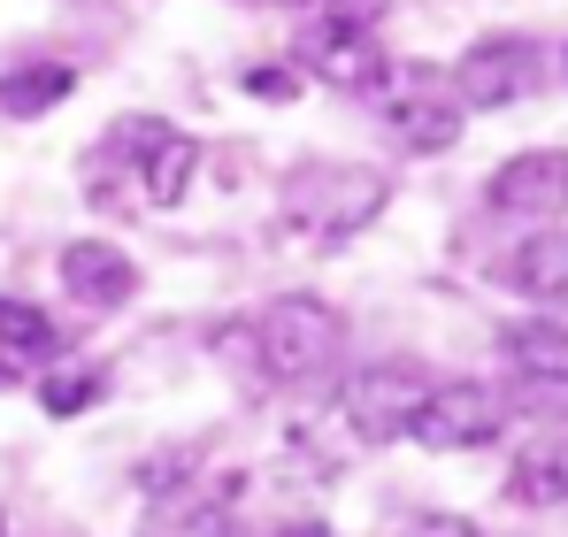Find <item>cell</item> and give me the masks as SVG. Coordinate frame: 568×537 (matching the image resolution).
I'll use <instances>...</instances> for the list:
<instances>
[{
	"mask_svg": "<svg viewBox=\"0 0 568 537\" xmlns=\"http://www.w3.org/2000/svg\"><path fill=\"white\" fill-rule=\"evenodd\" d=\"M384 207H392V178L369 162H300L277 184V215L315 246H338V239L369 231Z\"/></svg>",
	"mask_w": 568,
	"mask_h": 537,
	"instance_id": "6da1fadb",
	"label": "cell"
},
{
	"mask_svg": "<svg viewBox=\"0 0 568 537\" xmlns=\"http://www.w3.org/2000/svg\"><path fill=\"white\" fill-rule=\"evenodd\" d=\"M338 354H346V315L315 292H284L254 323V361L270 384H315Z\"/></svg>",
	"mask_w": 568,
	"mask_h": 537,
	"instance_id": "7a4b0ae2",
	"label": "cell"
},
{
	"mask_svg": "<svg viewBox=\"0 0 568 537\" xmlns=\"http://www.w3.org/2000/svg\"><path fill=\"white\" fill-rule=\"evenodd\" d=\"M369 100H377V123L392 131V146H407V154H446L469 123L454 100V78L438 62H392Z\"/></svg>",
	"mask_w": 568,
	"mask_h": 537,
	"instance_id": "3957f363",
	"label": "cell"
},
{
	"mask_svg": "<svg viewBox=\"0 0 568 537\" xmlns=\"http://www.w3.org/2000/svg\"><path fill=\"white\" fill-rule=\"evenodd\" d=\"M438 392V376L423 368V361L407 354H384L369 368H354L346 376V392H338V415H346V430L362 438V446H392V438H407L415 430V415H423V399Z\"/></svg>",
	"mask_w": 568,
	"mask_h": 537,
	"instance_id": "277c9868",
	"label": "cell"
},
{
	"mask_svg": "<svg viewBox=\"0 0 568 537\" xmlns=\"http://www.w3.org/2000/svg\"><path fill=\"white\" fill-rule=\"evenodd\" d=\"M93 154L139 170V192H146L154 207H178V200L192 192V178H200V146H192L178 123H162V115H123Z\"/></svg>",
	"mask_w": 568,
	"mask_h": 537,
	"instance_id": "5b68a950",
	"label": "cell"
},
{
	"mask_svg": "<svg viewBox=\"0 0 568 537\" xmlns=\"http://www.w3.org/2000/svg\"><path fill=\"white\" fill-rule=\"evenodd\" d=\"M323 78V85H338V92H377L384 85V39L369 31V23H346V16H307L300 31H292V78Z\"/></svg>",
	"mask_w": 568,
	"mask_h": 537,
	"instance_id": "8992f818",
	"label": "cell"
},
{
	"mask_svg": "<svg viewBox=\"0 0 568 537\" xmlns=\"http://www.w3.org/2000/svg\"><path fill=\"white\" fill-rule=\"evenodd\" d=\"M538 70H546V54H538L523 31H491V39H476L446 78H454L462 115H491V108L530 100V92H538Z\"/></svg>",
	"mask_w": 568,
	"mask_h": 537,
	"instance_id": "52a82bcc",
	"label": "cell"
},
{
	"mask_svg": "<svg viewBox=\"0 0 568 537\" xmlns=\"http://www.w3.org/2000/svg\"><path fill=\"white\" fill-rule=\"evenodd\" d=\"M507 399L491 392V384H469V376H454V384H438L430 399H423V415H415V446L430 453H476V446H499V430H507Z\"/></svg>",
	"mask_w": 568,
	"mask_h": 537,
	"instance_id": "ba28073f",
	"label": "cell"
},
{
	"mask_svg": "<svg viewBox=\"0 0 568 537\" xmlns=\"http://www.w3.org/2000/svg\"><path fill=\"white\" fill-rule=\"evenodd\" d=\"M491 215H515V223H546V215H568V154L561 146H530L515 162H499L491 184H484Z\"/></svg>",
	"mask_w": 568,
	"mask_h": 537,
	"instance_id": "9c48e42d",
	"label": "cell"
},
{
	"mask_svg": "<svg viewBox=\"0 0 568 537\" xmlns=\"http://www.w3.org/2000/svg\"><path fill=\"white\" fill-rule=\"evenodd\" d=\"M62 284H70L78 307L115 315V307H131V292H139V262H131L123 246H108V239H70V246H62Z\"/></svg>",
	"mask_w": 568,
	"mask_h": 537,
	"instance_id": "30bf717a",
	"label": "cell"
},
{
	"mask_svg": "<svg viewBox=\"0 0 568 537\" xmlns=\"http://www.w3.org/2000/svg\"><path fill=\"white\" fill-rule=\"evenodd\" d=\"M507 284H515L523 300H538V307L568 315V231H538V239H523V246L507 254Z\"/></svg>",
	"mask_w": 568,
	"mask_h": 537,
	"instance_id": "8fae6325",
	"label": "cell"
},
{
	"mask_svg": "<svg viewBox=\"0 0 568 537\" xmlns=\"http://www.w3.org/2000/svg\"><path fill=\"white\" fill-rule=\"evenodd\" d=\"M47 361H62V331H54V315L31 307V300H8V292H0V368L23 376V368H47Z\"/></svg>",
	"mask_w": 568,
	"mask_h": 537,
	"instance_id": "7c38bea8",
	"label": "cell"
},
{
	"mask_svg": "<svg viewBox=\"0 0 568 537\" xmlns=\"http://www.w3.org/2000/svg\"><path fill=\"white\" fill-rule=\"evenodd\" d=\"M499 354L515 368V384L568 376V323H507V331H499Z\"/></svg>",
	"mask_w": 568,
	"mask_h": 537,
	"instance_id": "4fadbf2b",
	"label": "cell"
},
{
	"mask_svg": "<svg viewBox=\"0 0 568 537\" xmlns=\"http://www.w3.org/2000/svg\"><path fill=\"white\" fill-rule=\"evenodd\" d=\"M507 492L523 507H568V438H538L507 468Z\"/></svg>",
	"mask_w": 568,
	"mask_h": 537,
	"instance_id": "5bb4252c",
	"label": "cell"
},
{
	"mask_svg": "<svg viewBox=\"0 0 568 537\" xmlns=\"http://www.w3.org/2000/svg\"><path fill=\"white\" fill-rule=\"evenodd\" d=\"M70 92H78V70L70 62H23V70L0 78V115H47Z\"/></svg>",
	"mask_w": 568,
	"mask_h": 537,
	"instance_id": "9a60e30c",
	"label": "cell"
},
{
	"mask_svg": "<svg viewBox=\"0 0 568 537\" xmlns=\"http://www.w3.org/2000/svg\"><path fill=\"white\" fill-rule=\"evenodd\" d=\"M100 392H108V376H100V368H54V376L39 384V407H47L54 423H70V415L100 407Z\"/></svg>",
	"mask_w": 568,
	"mask_h": 537,
	"instance_id": "2e32d148",
	"label": "cell"
},
{
	"mask_svg": "<svg viewBox=\"0 0 568 537\" xmlns=\"http://www.w3.org/2000/svg\"><path fill=\"white\" fill-rule=\"evenodd\" d=\"M146 537H231V515L207 507V499H185V507H170Z\"/></svg>",
	"mask_w": 568,
	"mask_h": 537,
	"instance_id": "e0dca14e",
	"label": "cell"
},
{
	"mask_svg": "<svg viewBox=\"0 0 568 537\" xmlns=\"http://www.w3.org/2000/svg\"><path fill=\"white\" fill-rule=\"evenodd\" d=\"M507 407H530V415H568V376H546V384H515Z\"/></svg>",
	"mask_w": 568,
	"mask_h": 537,
	"instance_id": "ac0fdd59",
	"label": "cell"
},
{
	"mask_svg": "<svg viewBox=\"0 0 568 537\" xmlns=\"http://www.w3.org/2000/svg\"><path fill=\"white\" fill-rule=\"evenodd\" d=\"M246 92L270 100V108H284V100H300V78H292L284 62H262V70H246Z\"/></svg>",
	"mask_w": 568,
	"mask_h": 537,
	"instance_id": "d6986e66",
	"label": "cell"
},
{
	"mask_svg": "<svg viewBox=\"0 0 568 537\" xmlns=\"http://www.w3.org/2000/svg\"><path fill=\"white\" fill-rule=\"evenodd\" d=\"M415 537H491V530H476L469 515H423V523H415Z\"/></svg>",
	"mask_w": 568,
	"mask_h": 537,
	"instance_id": "ffe728a7",
	"label": "cell"
},
{
	"mask_svg": "<svg viewBox=\"0 0 568 537\" xmlns=\"http://www.w3.org/2000/svg\"><path fill=\"white\" fill-rule=\"evenodd\" d=\"M277 537H331L323 523H292V530H277Z\"/></svg>",
	"mask_w": 568,
	"mask_h": 537,
	"instance_id": "44dd1931",
	"label": "cell"
},
{
	"mask_svg": "<svg viewBox=\"0 0 568 537\" xmlns=\"http://www.w3.org/2000/svg\"><path fill=\"white\" fill-rule=\"evenodd\" d=\"M0 537H8V507H0Z\"/></svg>",
	"mask_w": 568,
	"mask_h": 537,
	"instance_id": "7402d4cb",
	"label": "cell"
},
{
	"mask_svg": "<svg viewBox=\"0 0 568 537\" xmlns=\"http://www.w3.org/2000/svg\"><path fill=\"white\" fill-rule=\"evenodd\" d=\"M262 8H284V0H262Z\"/></svg>",
	"mask_w": 568,
	"mask_h": 537,
	"instance_id": "603a6c76",
	"label": "cell"
}]
</instances>
